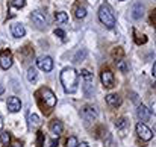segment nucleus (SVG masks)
<instances>
[{
  "label": "nucleus",
  "instance_id": "obj_5",
  "mask_svg": "<svg viewBox=\"0 0 156 147\" xmlns=\"http://www.w3.org/2000/svg\"><path fill=\"white\" fill-rule=\"evenodd\" d=\"M97 115H99V112H97V109L94 106H83L80 109V117L85 121H94L97 118Z\"/></svg>",
  "mask_w": 156,
  "mask_h": 147
},
{
  "label": "nucleus",
  "instance_id": "obj_11",
  "mask_svg": "<svg viewBox=\"0 0 156 147\" xmlns=\"http://www.w3.org/2000/svg\"><path fill=\"white\" fill-rule=\"evenodd\" d=\"M8 109H9V112H18V111L21 109V102H20V99L15 97V96L8 99Z\"/></svg>",
  "mask_w": 156,
  "mask_h": 147
},
{
  "label": "nucleus",
  "instance_id": "obj_13",
  "mask_svg": "<svg viewBox=\"0 0 156 147\" xmlns=\"http://www.w3.org/2000/svg\"><path fill=\"white\" fill-rule=\"evenodd\" d=\"M136 117L141 120V121H147L150 118V111L144 106V105H140L138 109H136Z\"/></svg>",
  "mask_w": 156,
  "mask_h": 147
},
{
  "label": "nucleus",
  "instance_id": "obj_28",
  "mask_svg": "<svg viewBox=\"0 0 156 147\" xmlns=\"http://www.w3.org/2000/svg\"><path fill=\"white\" fill-rule=\"evenodd\" d=\"M26 5V0H12V6H15V8H23Z\"/></svg>",
  "mask_w": 156,
  "mask_h": 147
},
{
  "label": "nucleus",
  "instance_id": "obj_14",
  "mask_svg": "<svg viewBox=\"0 0 156 147\" xmlns=\"http://www.w3.org/2000/svg\"><path fill=\"white\" fill-rule=\"evenodd\" d=\"M11 32H12V37H15V38H21V37H24L26 29H24V26H23V24L17 23V24H12Z\"/></svg>",
  "mask_w": 156,
  "mask_h": 147
},
{
  "label": "nucleus",
  "instance_id": "obj_17",
  "mask_svg": "<svg viewBox=\"0 0 156 147\" xmlns=\"http://www.w3.org/2000/svg\"><path fill=\"white\" fill-rule=\"evenodd\" d=\"M40 124H41V118L37 114H30L29 115V126L32 129H35V127H40Z\"/></svg>",
  "mask_w": 156,
  "mask_h": 147
},
{
  "label": "nucleus",
  "instance_id": "obj_23",
  "mask_svg": "<svg viewBox=\"0 0 156 147\" xmlns=\"http://www.w3.org/2000/svg\"><path fill=\"white\" fill-rule=\"evenodd\" d=\"M27 81H29V82H35V81H37V70H35L34 67L27 70Z\"/></svg>",
  "mask_w": 156,
  "mask_h": 147
},
{
  "label": "nucleus",
  "instance_id": "obj_27",
  "mask_svg": "<svg viewBox=\"0 0 156 147\" xmlns=\"http://www.w3.org/2000/svg\"><path fill=\"white\" fill-rule=\"evenodd\" d=\"M85 55H87V52H85V50H82V53H80V52H77V55L74 56V62H80V61L85 58Z\"/></svg>",
  "mask_w": 156,
  "mask_h": 147
},
{
  "label": "nucleus",
  "instance_id": "obj_2",
  "mask_svg": "<svg viewBox=\"0 0 156 147\" xmlns=\"http://www.w3.org/2000/svg\"><path fill=\"white\" fill-rule=\"evenodd\" d=\"M61 84L64 87V91L68 94H73L77 91V73L74 68L67 67L61 73Z\"/></svg>",
  "mask_w": 156,
  "mask_h": 147
},
{
  "label": "nucleus",
  "instance_id": "obj_30",
  "mask_svg": "<svg viewBox=\"0 0 156 147\" xmlns=\"http://www.w3.org/2000/svg\"><path fill=\"white\" fill-rule=\"evenodd\" d=\"M11 147H23V146H21V143H14Z\"/></svg>",
  "mask_w": 156,
  "mask_h": 147
},
{
  "label": "nucleus",
  "instance_id": "obj_29",
  "mask_svg": "<svg viewBox=\"0 0 156 147\" xmlns=\"http://www.w3.org/2000/svg\"><path fill=\"white\" fill-rule=\"evenodd\" d=\"M55 35L58 38H61V40H65V32L62 29H55Z\"/></svg>",
  "mask_w": 156,
  "mask_h": 147
},
{
  "label": "nucleus",
  "instance_id": "obj_33",
  "mask_svg": "<svg viewBox=\"0 0 156 147\" xmlns=\"http://www.w3.org/2000/svg\"><path fill=\"white\" fill-rule=\"evenodd\" d=\"M3 129V120H2V117H0V131Z\"/></svg>",
  "mask_w": 156,
  "mask_h": 147
},
{
  "label": "nucleus",
  "instance_id": "obj_25",
  "mask_svg": "<svg viewBox=\"0 0 156 147\" xmlns=\"http://www.w3.org/2000/svg\"><path fill=\"white\" fill-rule=\"evenodd\" d=\"M80 74L83 76V79H85L87 82H91V81H93V73H90V70H82Z\"/></svg>",
  "mask_w": 156,
  "mask_h": 147
},
{
  "label": "nucleus",
  "instance_id": "obj_12",
  "mask_svg": "<svg viewBox=\"0 0 156 147\" xmlns=\"http://www.w3.org/2000/svg\"><path fill=\"white\" fill-rule=\"evenodd\" d=\"M106 103L109 106H112V108H118V106H121L123 100H121V97L118 94H108L106 96Z\"/></svg>",
  "mask_w": 156,
  "mask_h": 147
},
{
  "label": "nucleus",
  "instance_id": "obj_4",
  "mask_svg": "<svg viewBox=\"0 0 156 147\" xmlns=\"http://www.w3.org/2000/svg\"><path fill=\"white\" fill-rule=\"evenodd\" d=\"M30 18L34 21V24L38 27V29H44L47 26V18H46V14L41 12V11H34L30 14Z\"/></svg>",
  "mask_w": 156,
  "mask_h": 147
},
{
  "label": "nucleus",
  "instance_id": "obj_31",
  "mask_svg": "<svg viewBox=\"0 0 156 147\" xmlns=\"http://www.w3.org/2000/svg\"><path fill=\"white\" fill-rule=\"evenodd\" d=\"M77 147H90V146H88L87 143H80V144H79V146H77Z\"/></svg>",
  "mask_w": 156,
  "mask_h": 147
},
{
  "label": "nucleus",
  "instance_id": "obj_21",
  "mask_svg": "<svg viewBox=\"0 0 156 147\" xmlns=\"http://www.w3.org/2000/svg\"><path fill=\"white\" fill-rule=\"evenodd\" d=\"M44 141H46L44 132L38 131V132H37V147H44Z\"/></svg>",
  "mask_w": 156,
  "mask_h": 147
},
{
  "label": "nucleus",
  "instance_id": "obj_34",
  "mask_svg": "<svg viewBox=\"0 0 156 147\" xmlns=\"http://www.w3.org/2000/svg\"><path fill=\"white\" fill-rule=\"evenodd\" d=\"M120 2H124V0H120Z\"/></svg>",
  "mask_w": 156,
  "mask_h": 147
},
{
  "label": "nucleus",
  "instance_id": "obj_6",
  "mask_svg": "<svg viewBox=\"0 0 156 147\" xmlns=\"http://www.w3.org/2000/svg\"><path fill=\"white\" fill-rule=\"evenodd\" d=\"M136 134H138V137H140L143 141H150V140L153 138V135H155L144 123H138V124H136Z\"/></svg>",
  "mask_w": 156,
  "mask_h": 147
},
{
  "label": "nucleus",
  "instance_id": "obj_19",
  "mask_svg": "<svg viewBox=\"0 0 156 147\" xmlns=\"http://www.w3.org/2000/svg\"><path fill=\"white\" fill-rule=\"evenodd\" d=\"M133 34H135V43L136 44H146L147 43V37L146 35H140L135 29H133Z\"/></svg>",
  "mask_w": 156,
  "mask_h": 147
},
{
  "label": "nucleus",
  "instance_id": "obj_20",
  "mask_svg": "<svg viewBox=\"0 0 156 147\" xmlns=\"http://www.w3.org/2000/svg\"><path fill=\"white\" fill-rule=\"evenodd\" d=\"M0 141H2L3 146H9V143H11V135H9V132H2V134H0Z\"/></svg>",
  "mask_w": 156,
  "mask_h": 147
},
{
  "label": "nucleus",
  "instance_id": "obj_7",
  "mask_svg": "<svg viewBox=\"0 0 156 147\" xmlns=\"http://www.w3.org/2000/svg\"><path fill=\"white\" fill-rule=\"evenodd\" d=\"M37 67L40 70H43L44 73H50L53 70V59L50 56H41L37 61Z\"/></svg>",
  "mask_w": 156,
  "mask_h": 147
},
{
  "label": "nucleus",
  "instance_id": "obj_1",
  "mask_svg": "<svg viewBox=\"0 0 156 147\" xmlns=\"http://www.w3.org/2000/svg\"><path fill=\"white\" fill-rule=\"evenodd\" d=\"M37 99H38V103L43 109L44 114H50L52 109L56 105V96L53 94V91L50 88L44 87V88H40L37 91Z\"/></svg>",
  "mask_w": 156,
  "mask_h": 147
},
{
  "label": "nucleus",
  "instance_id": "obj_22",
  "mask_svg": "<svg viewBox=\"0 0 156 147\" xmlns=\"http://www.w3.org/2000/svg\"><path fill=\"white\" fill-rule=\"evenodd\" d=\"M79 146V141L76 137H68L65 140V147H77Z\"/></svg>",
  "mask_w": 156,
  "mask_h": 147
},
{
  "label": "nucleus",
  "instance_id": "obj_15",
  "mask_svg": "<svg viewBox=\"0 0 156 147\" xmlns=\"http://www.w3.org/2000/svg\"><path fill=\"white\" fill-rule=\"evenodd\" d=\"M62 129H64V126L59 120H53L50 123V132L53 134V137H59L62 134Z\"/></svg>",
  "mask_w": 156,
  "mask_h": 147
},
{
  "label": "nucleus",
  "instance_id": "obj_26",
  "mask_svg": "<svg viewBox=\"0 0 156 147\" xmlns=\"http://www.w3.org/2000/svg\"><path fill=\"white\" fill-rule=\"evenodd\" d=\"M117 68H118V70H121V71H127V70H129V67H127L126 61H118V62H117Z\"/></svg>",
  "mask_w": 156,
  "mask_h": 147
},
{
  "label": "nucleus",
  "instance_id": "obj_9",
  "mask_svg": "<svg viewBox=\"0 0 156 147\" xmlns=\"http://www.w3.org/2000/svg\"><path fill=\"white\" fill-rule=\"evenodd\" d=\"M12 53L9 52V50H3V52H0V67L3 68V70H8V68H11V65H12Z\"/></svg>",
  "mask_w": 156,
  "mask_h": 147
},
{
  "label": "nucleus",
  "instance_id": "obj_10",
  "mask_svg": "<svg viewBox=\"0 0 156 147\" xmlns=\"http://www.w3.org/2000/svg\"><path fill=\"white\" fill-rule=\"evenodd\" d=\"M144 15V5L141 2H135L130 8V17L133 20H140Z\"/></svg>",
  "mask_w": 156,
  "mask_h": 147
},
{
  "label": "nucleus",
  "instance_id": "obj_16",
  "mask_svg": "<svg viewBox=\"0 0 156 147\" xmlns=\"http://www.w3.org/2000/svg\"><path fill=\"white\" fill-rule=\"evenodd\" d=\"M74 17L79 18V20H82V18L87 17V8H85V5H77L74 8Z\"/></svg>",
  "mask_w": 156,
  "mask_h": 147
},
{
  "label": "nucleus",
  "instance_id": "obj_3",
  "mask_svg": "<svg viewBox=\"0 0 156 147\" xmlns=\"http://www.w3.org/2000/svg\"><path fill=\"white\" fill-rule=\"evenodd\" d=\"M99 20H100V23L103 24L105 27H108V29H112L115 26V17H114L111 8L106 6V5H102L99 8Z\"/></svg>",
  "mask_w": 156,
  "mask_h": 147
},
{
  "label": "nucleus",
  "instance_id": "obj_24",
  "mask_svg": "<svg viewBox=\"0 0 156 147\" xmlns=\"http://www.w3.org/2000/svg\"><path fill=\"white\" fill-rule=\"evenodd\" d=\"M115 127H117V129H124V127H126V120H124L123 117L117 118V120H115Z\"/></svg>",
  "mask_w": 156,
  "mask_h": 147
},
{
  "label": "nucleus",
  "instance_id": "obj_8",
  "mask_svg": "<svg viewBox=\"0 0 156 147\" xmlns=\"http://www.w3.org/2000/svg\"><path fill=\"white\" fill-rule=\"evenodd\" d=\"M100 81H102V84H103L105 88H114V85H115V79H114V73L111 71V70H103L102 71V74H100Z\"/></svg>",
  "mask_w": 156,
  "mask_h": 147
},
{
  "label": "nucleus",
  "instance_id": "obj_18",
  "mask_svg": "<svg viewBox=\"0 0 156 147\" xmlns=\"http://www.w3.org/2000/svg\"><path fill=\"white\" fill-rule=\"evenodd\" d=\"M55 18H56V21H58V23H61V24H64V23H67V21H68V15H67L65 12H62V11L56 12V14H55Z\"/></svg>",
  "mask_w": 156,
  "mask_h": 147
},
{
  "label": "nucleus",
  "instance_id": "obj_32",
  "mask_svg": "<svg viewBox=\"0 0 156 147\" xmlns=\"http://www.w3.org/2000/svg\"><path fill=\"white\" fill-rule=\"evenodd\" d=\"M3 91H5V88H3V85H2V84H0V96H2V94H3Z\"/></svg>",
  "mask_w": 156,
  "mask_h": 147
}]
</instances>
